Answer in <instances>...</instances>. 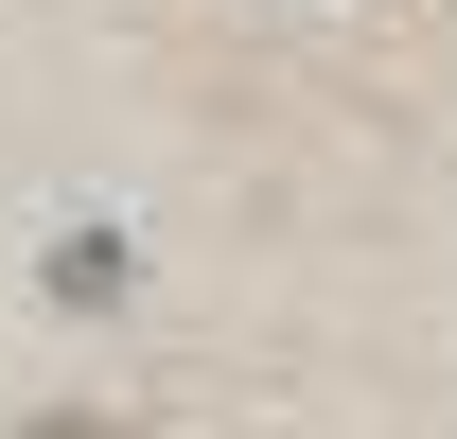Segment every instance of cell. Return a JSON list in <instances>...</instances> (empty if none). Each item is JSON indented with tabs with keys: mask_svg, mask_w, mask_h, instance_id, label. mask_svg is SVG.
<instances>
[{
	"mask_svg": "<svg viewBox=\"0 0 457 439\" xmlns=\"http://www.w3.org/2000/svg\"><path fill=\"white\" fill-rule=\"evenodd\" d=\"M18 439H123V422H88V404H54V422H18Z\"/></svg>",
	"mask_w": 457,
	"mask_h": 439,
	"instance_id": "cell-1",
	"label": "cell"
}]
</instances>
